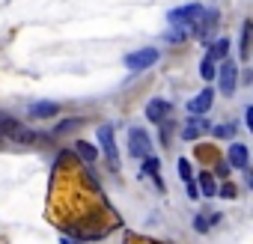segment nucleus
<instances>
[{
	"label": "nucleus",
	"mask_w": 253,
	"mask_h": 244,
	"mask_svg": "<svg viewBox=\"0 0 253 244\" xmlns=\"http://www.w3.org/2000/svg\"><path fill=\"white\" fill-rule=\"evenodd\" d=\"M203 12H206V6H200V3H188V6H182V9H173L167 18H170V24H182V30H191V27L200 21Z\"/></svg>",
	"instance_id": "f257e3e1"
},
{
	"label": "nucleus",
	"mask_w": 253,
	"mask_h": 244,
	"mask_svg": "<svg viewBox=\"0 0 253 244\" xmlns=\"http://www.w3.org/2000/svg\"><path fill=\"white\" fill-rule=\"evenodd\" d=\"M128 155L131 158H146L152 155V140L143 128H131L128 131Z\"/></svg>",
	"instance_id": "f03ea898"
},
{
	"label": "nucleus",
	"mask_w": 253,
	"mask_h": 244,
	"mask_svg": "<svg viewBox=\"0 0 253 244\" xmlns=\"http://www.w3.org/2000/svg\"><path fill=\"white\" fill-rule=\"evenodd\" d=\"M158 48H140V51H134V54H128L125 57V66H128L131 72H143V69H149V66H155L158 63Z\"/></svg>",
	"instance_id": "7ed1b4c3"
},
{
	"label": "nucleus",
	"mask_w": 253,
	"mask_h": 244,
	"mask_svg": "<svg viewBox=\"0 0 253 244\" xmlns=\"http://www.w3.org/2000/svg\"><path fill=\"white\" fill-rule=\"evenodd\" d=\"M98 143H101V152L107 155V161L113 164V170H119V152H116V137H113L110 125H98Z\"/></svg>",
	"instance_id": "20e7f679"
},
{
	"label": "nucleus",
	"mask_w": 253,
	"mask_h": 244,
	"mask_svg": "<svg viewBox=\"0 0 253 244\" xmlns=\"http://www.w3.org/2000/svg\"><path fill=\"white\" fill-rule=\"evenodd\" d=\"M235 78H238V69H235V63H232V60H226V63L220 66V72H217V81H220V92H223L226 98L235 92V83H238Z\"/></svg>",
	"instance_id": "39448f33"
},
{
	"label": "nucleus",
	"mask_w": 253,
	"mask_h": 244,
	"mask_svg": "<svg viewBox=\"0 0 253 244\" xmlns=\"http://www.w3.org/2000/svg\"><path fill=\"white\" fill-rule=\"evenodd\" d=\"M214 24H217V12L211 9V12H203V15H200V21H197L191 30L197 33V39H203V42H206V39H211V33H214Z\"/></svg>",
	"instance_id": "423d86ee"
},
{
	"label": "nucleus",
	"mask_w": 253,
	"mask_h": 244,
	"mask_svg": "<svg viewBox=\"0 0 253 244\" xmlns=\"http://www.w3.org/2000/svg\"><path fill=\"white\" fill-rule=\"evenodd\" d=\"M170 110H173L170 101H164V98H152V101L146 104V119H149V122H167Z\"/></svg>",
	"instance_id": "0eeeda50"
},
{
	"label": "nucleus",
	"mask_w": 253,
	"mask_h": 244,
	"mask_svg": "<svg viewBox=\"0 0 253 244\" xmlns=\"http://www.w3.org/2000/svg\"><path fill=\"white\" fill-rule=\"evenodd\" d=\"M211 101H214V89H211V86H206L203 92H197V95L188 101V110H191V113H209Z\"/></svg>",
	"instance_id": "6e6552de"
},
{
	"label": "nucleus",
	"mask_w": 253,
	"mask_h": 244,
	"mask_svg": "<svg viewBox=\"0 0 253 244\" xmlns=\"http://www.w3.org/2000/svg\"><path fill=\"white\" fill-rule=\"evenodd\" d=\"M209 119H188L185 122V128H182V140H197L203 131H209Z\"/></svg>",
	"instance_id": "1a4fd4ad"
},
{
	"label": "nucleus",
	"mask_w": 253,
	"mask_h": 244,
	"mask_svg": "<svg viewBox=\"0 0 253 244\" xmlns=\"http://www.w3.org/2000/svg\"><path fill=\"white\" fill-rule=\"evenodd\" d=\"M247 161H250L247 146H244V143H232V146H229V167L244 170V167H247Z\"/></svg>",
	"instance_id": "9d476101"
},
{
	"label": "nucleus",
	"mask_w": 253,
	"mask_h": 244,
	"mask_svg": "<svg viewBox=\"0 0 253 244\" xmlns=\"http://www.w3.org/2000/svg\"><path fill=\"white\" fill-rule=\"evenodd\" d=\"M57 113H60L57 101H36V104H30V116H36V119H48V116H57Z\"/></svg>",
	"instance_id": "9b49d317"
},
{
	"label": "nucleus",
	"mask_w": 253,
	"mask_h": 244,
	"mask_svg": "<svg viewBox=\"0 0 253 244\" xmlns=\"http://www.w3.org/2000/svg\"><path fill=\"white\" fill-rule=\"evenodd\" d=\"M140 161H143V176H152L155 185H158V191H164V182H161V161L152 158V155H146V158H140Z\"/></svg>",
	"instance_id": "f8f14e48"
},
{
	"label": "nucleus",
	"mask_w": 253,
	"mask_h": 244,
	"mask_svg": "<svg viewBox=\"0 0 253 244\" xmlns=\"http://www.w3.org/2000/svg\"><path fill=\"white\" fill-rule=\"evenodd\" d=\"M75 152H78V158H81V161H86V164H92V161L98 158L95 146H92V143H86V140H78V143H75Z\"/></svg>",
	"instance_id": "ddd939ff"
},
{
	"label": "nucleus",
	"mask_w": 253,
	"mask_h": 244,
	"mask_svg": "<svg viewBox=\"0 0 253 244\" xmlns=\"http://www.w3.org/2000/svg\"><path fill=\"white\" fill-rule=\"evenodd\" d=\"M18 128H21V122H18V119H12V116H3V113H0V131H3V134L15 137V134H18Z\"/></svg>",
	"instance_id": "4468645a"
},
{
	"label": "nucleus",
	"mask_w": 253,
	"mask_h": 244,
	"mask_svg": "<svg viewBox=\"0 0 253 244\" xmlns=\"http://www.w3.org/2000/svg\"><path fill=\"white\" fill-rule=\"evenodd\" d=\"M226 54H229V39H217L211 45V51H209L211 60H226Z\"/></svg>",
	"instance_id": "2eb2a0df"
},
{
	"label": "nucleus",
	"mask_w": 253,
	"mask_h": 244,
	"mask_svg": "<svg viewBox=\"0 0 253 244\" xmlns=\"http://www.w3.org/2000/svg\"><path fill=\"white\" fill-rule=\"evenodd\" d=\"M200 191H203V197H214L217 194V185H214V176L211 173H203L200 176Z\"/></svg>",
	"instance_id": "dca6fc26"
},
{
	"label": "nucleus",
	"mask_w": 253,
	"mask_h": 244,
	"mask_svg": "<svg viewBox=\"0 0 253 244\" xmlns=\"http://www.w3.org/2000/svg\"><path fill=\"white\" fill-rule=\"evenodd\" d=\"M211 131H214V137H220V140H232V137H235V125H232V122H223V125H214Z\"/></svg>",
	"instance_id": "f3484780"
},
{
	"label": "nucleus",
	"mask_w": 253,
	"mask_h": 244,
	"mask_svg": "<svg viewBox=\"0 0 253 244\" xmlns=\"http://www.w3.org/2000/svg\"><path fill=\"white\" fill-rule=\"evenodd\" d=\"M250 57V21H244V27H241V60H247Z\"/></svg>",
	"instance_id": "a211bd4d"
},
{
	"label": "nucleus",
	"mask_w": 253,
	"mask_h": 244,
	"mask_svg": "<svg viewBox=\"0 0 253 244\" xmlns=\"http://www.w3.org/2000/svg\"><path fill=\"white\" fill-rule=\"evenodd\" d=\"M200 75H203V81H214V60L211 57H206L200 63Z\"/></svg>",
	"instance_id": "6ab92c4d"
},
{
	"label": "nucleus",
	"mask_w": 253,
	"mask_h": 244,
	"mask_svg": "<svg viewBox=\"0 0 253 244\" xmlns=\"http://www.w3.org/2000/svg\"><path fill=\"white\" fill-rule=\"evenodd\" d=\"M176 170H179V179H182V182H191V164H188L185 158H179Z\"/></svg>",
	"instance_id": "aec40b11"
},
{
	"label": "nucleus",
	"mask_w": 253,
	"mask_h": 244,
	"mask_svg": "<svg viewBox=\"0 0 253 244\" xmlns=\"http://www.w3.org/2000/svg\"><path fill=\"white\" fill-rule=\"evenodd\" d=\"M78 125H81V119H63L60 125H57V131L66 134V131H72V128H78Z\"/></svg>",
	"instance_id": "412c9836"
},
{
	"label": "nucleus",
	"mask_w": 253,
	"mask_h": 244,
	"mask_svg": "<svg viewBox=\"0 0 253 244\" xmlns=\"http://www.w3.org/2000/svg\"><path fill=\"white\" fill-rule=\"evenodd\" d=\"M209 226H211V220H206V214H200V217L194 220V229H197V232H206Z\"/></svg>",
	"instance_id": "4be33fe9"
},
{
	"label": "nucleus",
	"mask_w": 253,
	"mask_h": 244,
	"mask_svg": "<svg viewBox=\"0 0 253 244\" xmlns=\"http://www.w3.org/2000/svg\"><path fill=\"white\" fill-rule=\"evenodd\" d=\"M235 194H238L235 185H223V188H220V197H223V200H235Z\"/></svg>",
	"instance_id": "5701e85b"
},
{
	"label": "nucleus",
	"mask_w": 253,
	"mask_h": 244,
	"mask_svg": "<svg viewBox=\"0 0 253 244\" xmlns=\"http://www.w3.org/2000/svg\"><path fill=\"white\" fill-rule=\"evenodd\" d=\"M244 119H247V128H253V107L244 110Z\"/></svg>",
	"instance_id": "b1692460"
},
{
	"label": "nucleus",
	"mask_w": 253,
	"mask_h": 244,
	"mask_svg": "<svg viewBox=\"0 0 253 244\" xmlns=\"http://www.w3.org/2000/svg\"><path fill=\"white\" fill-rule=\"evenodd\" d=\"M214 173H217V176H229V164H217Z\"/></svg>",
	"instance_id": "393cba45"
},
{
	"label": "nucleus",
	"mask_w": 253,
	"mask_h": 244,
	"mask_svg": "<svg viewBox=\"0 0 253 244\" xmlns=\"http://www.w3.org/2000/svg\"><path fill=\"white\" fill-rule=\"evenodd\" d=\"M188 197L197 200V185H194V182H188Z\"/></svg>",
	"instance_id": "a878e982"
},
{
	"label": "nucleus",
	"mask_w": 253,
	"mask_h": 244,
	"mask_svg": "<svg viewBox=\"0 0 253 244\" xmlns=\"http://www.w3.org/2000/svg\"><path fill=\"white\" fill-rule=\"evenodd\" d=\"M0 140H3V137H0Z\"/></svg>",
	"instance_id": "bb28decb"
}]
</instances>
